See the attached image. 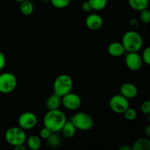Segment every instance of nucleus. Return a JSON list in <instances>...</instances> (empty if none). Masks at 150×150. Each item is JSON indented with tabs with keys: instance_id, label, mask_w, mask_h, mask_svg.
Segmentation results:
<instances>
[{
	"instance_id": "nucleus-1",
	"label": "nucleus",
	"mask_w": 150,
	"mask_h": 150,
	"mask_svg": "<svg viewBox=\"0 0 150 150\" xmlns=\"http://www.w3.org/2000/svg\"><path fill=\"white\" fill-rule=\"evenodd\" d=\"M67 121L64 112L59 109L48 110L43 118V125L52 133L60 131Z\"/></svg>"
},
{
	"instance_id": "nucleus-2",
	"label": "nucleus",
	"mask_w": 150,
	"mask_h": 150,
	"mask_svg": "<svg viewBox=\"0 0 150 150\" xmlns=\"http://www.w3.org/2000/svg\"><path fill=\"white\" fill-rule=\"evenodd\" d=\"M122 44L125 51L127 52H138L142 48L143 40L142 36L136 31H128L122 37Z\"/></svg>"
},
{
	"instance_id": "nucleus-3",
	"label": "nucleus",
	"mask_w": 150,
	"mask_h": 150,
	"mask_svg": "<svg viewBox=\"0 0 150 150\" xmlns=\"http://www.w3.org/2000/svg\"><path fill=\"white\" fill-rule=\"evenodd\" d=\"M73 80L68 75L62 74L55 79L54 83V92L59 96L62 97L71 92Z\"/></svg>"
},
{
	"instance_id": "nucleus-4",
	"label": "nucleus",
	"mask_w": 150,
	"mask_h": 150,
	"mask_svg": "<svg viewBox=\"0 0 150 150\" xmlns=\"http://www.w3.org/2000/svg\"><path fill=\"white\" fill-rule=\"evenodd\" d=\"M4 138L9 144L15 146L23 144L26 140V135L24 130L20 127H13L6 131Z\"/></svg>"
},
{
	"instance_id": "nucleus-5",
	"label": "nucleus",
	"mask_w": 150,
	"mask_h": 150,
	"mask_svg": "<svg viewBox=\"0 0 150 150\" xmlns=\"http://www.w3.org/2000/svg\"><path fill=\"white\" fill-rule=\"evenodd\" d=\"M70 122L76 129L80 130H88L93 126V119L89 114L85 112H79L70 118Z\"/></svg>"
},
{
	"instance_id": "nucleus-6",
	"label": "nucleus",
	"mask_w": 150,
	"mask_h": 150,
	"mask_svg": "<svg viewBox=\"0 0 150 150\" xmlns=\"http://www.w3.org/2000/svg\"><path fill=\"white\" fill-rule=\"evenodd\" d=\"M17 86V79L11 73L0 74V92L9 94L13 92Z\"/></svg>"
},
{
	"instance_id": "nucleus-7",
	"label": "nucleus",
	"mask_w": 150,
	"mask_h": 150,
	"mask_svg": "<svg viewBox=\"0 0 150 150\" xmlns=\"http://www.w3.org/2000/svg\"><path fill=\"white\" fill-rule=\"evenodd\" d=\"M109 106L114 112L117 114H123L129 107L128 99L122 95H114L110 99Z\"/></svg>"
},
{
	"instance_id": "nucleus-8",
	"label": "nucleus",
	"mask_w": 150,
	"mask_h": 150,
	"mask_svg": "<svg viewBox=\"0 0 150 150\" xmlns=\"http://www.w3.org/2000/svg\"><path fill=\"white\" fill-rule=\"evenodd\" d=\"M18 123L19 127L23 130H31L36 126L38 118L34 113L25 112L21 114Z\"/></svg>"
},
{
	"instance_id": "nucleus-9",
	"label": "nucleus",
	"mask_w": 150,
	"mask_h": 150,
	"mask_svg": "<svg viewBox=\"0 0 150 150\" xmlns=\"http://www.w3.org/2000/svg\"><path fill=\"white\" fill-rule=\"evenodd\" d=\"M62 103L67 109L74 111L81 106V99L77 94L69 92L62 97Z\"/></svg>"
},
{
	"instance_id": "nucleus-10",
	"label": "nucleus",
	"mask_w": 150,
	"mask_h": 150,
	"mask_svg": "<svg viewBox=\"0 0 150 150\" xmlns=\"http://www.w3.org/2000/svg\"><path fill=\"white\" fill-rule=\"evenodd\" d=\"M142 57L137 52H128L125 57V64L127 67L132 71L140 70L142 66Z\"/></svg>"
},
{
	"instance_id": "nucleus-11",
	"label": "nucleus",
	"mask_w": 150,
	"mask_h": 150,
	"mask_svg": "<svg viewBox=\"0 0 150 150\" xmlns=\"http://www.w3.org/2000/svg\"><path fill=\"white\" fill-rule=\"evenodd\" d=\"M103 21L102 17L98 14H91L87 16L86 18V25L89 29L92 30H98L100 29L103 26Z\"/></svg>"
},
{
	"instance_id": "nucleus-12",
	"label": "nucleus",
	"mask_w": 150,
	"mask_h": 150,
	"mask_svg": "<svg viewBox=\"0 0 150 150\" xmlns=\"http://www.w3.org/2000/svg\"><path fill=\"white\" fill-rule=\"evenodd\" d=\"M137 94V87L131 83H125L122 85L120 87V95L128 100L136 98Z\"/></svg>"
},
{
	"instance_id": "nucleus-13",
	"label": "nucleus",
	"mask_w": 150,
	"mask_h": 150,
	"mask_svg": "<svg viewBox=\"0 0 150 150\" xmlns=\"http://www.w3.org/2000/svg\"><path fill=\"white\" fill-rule=\"evenodd\" d=\"M108 52L112 57H118L124 54V53L125 52V49L122 42H111L108 45Z\"/></svg>"
},
{
	"instance_id": "nucleus-14",
	"label": "nucleus",
	"mask_w": 150,
	"mask_h": 150,
	"mask_svg": "<svg viewBox=\"0 0 150 150\" xmlns=\"http://www.w3.org/2000/svg\"><path fill=\"white\" fill-rule=\"evenodd\" d=\"M62 103V97L54 93L48 98L46 101V107L48 110L59 109Z\"/></svg>"
},
{
	"instance_id": "nucleus-15",
	"label": "nucleus",
	"mask_w": 150,
	"mask_h": 150,
	"mask_svg": "<svg viewBox=\"0 0 150 150\" xmlns=\"http://www.w3.org/2000/svg\"><path fill=\"white\" fill-rule=\"evenodd\" d=\"M150 140L148 138H140L137 139L132 146L133 150H149Z\"/></svg>"
},
{
	"instance_id": "nucleus-16",
	"label": "nucleus",
	"mask_w": 150,
	"mask_h": 150,
	"mask_svg": "<svg viewBox=\"0 0 150 150\" xmlns=\"http://www.w3.org/2000/svg\"><path fill=\"white\" fill-rule=\"evenodd\" d=\"M76 130L77 129L76 128L74 125L71 122L66 121L61 130L62 131V134L64 137L67 138V139H70V138L73 137L74 135L76 134Z\"/></svg>"
},
{
	"instance_id": "nucleus-17",
	"label": "nucleus",
	"mask_w": 150,
	"mask_h": 150,
	"mask_svg": "<svg viewBox=\"0 0 150 150\" xmlns=\"http://www.w3.org/2000/svg\"><path fill=\"white\" fill-rule=\"evenodd\" d=\"M130 7L136 11H142L146 9L149 4V0H128Z\"/></svg>"
},
{
	"instance_id": "nucleus-18",
	"label": "nucleus",
	"mask_w": 150,
	"mask_h": 150,
	"mask_svg": "<svg viewBox=\"0 0 150 150\" xmlns=\"http://www.w3.org/2000/svg\"><path fill=\"white\" fill-rule=\"evenodd\" d=\"M20 10L24 16H29L33 13L34 5L29 0H23L20 2Z\"/></svg>"
},
{
	"instance_id": "nucleus-19",
	"label": "nucleus",
	"mask_w": 150,
	"mask_h": 150,
	"mask_svg": "<svg viewBox=\"0 0 150 150\" xmlns=\"http://www.w3.org/2000/svg\"><path fill=\"white\" fill-rule=\"evenodd\" d=\"M27 145L32 150H38L41 146V140L38 136H31L27 139Z\"/></svg>"
},
{
	"instance_id": "nucleus-20",
	"label": "nucleus",
	"mask_w": 150,
	"mask_h": 150,
	"mask_svg": "<svg viewBox=\"0 0 150 150\" xmlns=\"http://www.w3.org/2000/svg\"><path fill=\"white\" fill-rule=\"evenodd\" d=\"M92 10L100 11L103 10L107 4V0H88Z\"/></svg>"
},
{
	"instance_id": "nucleus-21",
	"label": "nucleus",
	"mask_w": 150,
	"mask_h": 150,
	"mask_svg": "<svg viewBox=\"0 0 150 150\" xmlns=\"http://www.w3.org/2000/svg\"><path fill=\"white\" fill-rule=\"evenodd\" d=\"M48 142V145L51 147H57L60 144V139L58 135L55 134L54 133H51L49 137L46 139Z\"/></svg>"
},
{
	"instance_id": "nucleus-22",
	"label": "nucleus",
	"mask_w": 150,
	"mask_h": 150,
	"mask_svg": "<svg viewBox=\"0 0 150 150\" xmlns=\"http://www.w3.org/2000/svg\"><path fill=\"white\" fill-rule=\"evenodd\" d=\"M123 114H124L125 118L129 121H133V120H136V118L137 117V112L136 110L133 108H130V107H128L123 112Z\"/></svg>"
},
{
	"instance_id": "nucleus-23",
	"label": "nucleus",
	"mask_w": 150,
	"mask_h": 150,
	"mask_svg": "<svg viewBox=\"0 0 150 150\" xmlns=\"http://www.w3.org/2000/svg\"><path fill=\"white\" fill-rule=\"evenodd\" d=\"M51 1V4L56 8H64L70 4L71 0H50Z\"/></svg>"
},
{
	"instance_id": "nucleus-24",
	"label": "nucleus",
	"mask_w": 150,
	"mask_h": 150,
	"mask_svg": "<svg viewBox=\"0 0 150 150\" xmlns=\"http://www.w3.org/2000/svg\"><path fill=\"white\" fill-rule=\"evenodd\" d=\"M140 14V18L142 21L144 23H149L150 22V12L147 9L142 10Z\"/></svg>"
},
{
	"instance_id": "nucleus-25",
	"label": "nucleus",
	"mask_w": 150,
	"mask_h": 150,
	"mask_svg": "<svg viewBox=\"0 0 150 150\" xmlns=\"http://www.w3.org/2000/svg\"><path fill=\"white\" fill-rule=\"evenodd\" d=\"M142 60L146 64H150V48L149 47H146L144 51L142 57Z\"/></svg>"
},
{
	"instance_id": "nucleus-26",
	"label": "nucleus",
	"mask_w": 150,
	"mask_h": 150,
	"mask_svg": "<svg viewBox=\"0 0 150 150\" xmlns=\"http://www.w3.org/2000/svg\"><path fill=\"white\" fill-rule=\"evenodd\" d=\"M141 111L143 114H149L150 113V101H144L141 105Z\"/></svg>"
},
{
	"instance_id": "nucleus-27",
	"label": "nucleus",
	"mask_w": 150,
	"mask_h": 150,
	"mask_svg": "<svg viewBox=\"0 0 150 150\" xmlns=\"http://www.w3.org/2000/svg\"><path fill=\"white\" fill-rule=\"evenodd\" d=\"M52 132L49 130L48 128H47L46 127L44 126V127H42V129L40 131V136L42 139H47L50 136V135L51 134Z\"/></svg>"
},
{
	"instance_id": "nucleus-28",
	"label": "nucleus",
	"mask_w": 150,
	"mask_h": 150,
	"mask_svg": "<svg viewBox=\"0 0 150 150\" xmlns=\"http://www.w3.org/2000/svg\"><path fill=\"white\" fill-rule=\"evenodd\" d=\"M82 10L84 12H90L92 10V7H91L89 1H86L83 2V4H82Z\"/></svg>"
},
{
	"instance_id": "nucleus-29",
	"label": "nucleus",
	"mask_w": 150,
	"mask_h": 150,
	"mask_svg": "<svg viewBox=\"0 0 150 150\" xmlns=\"http://www.w3.org/2000/svg\"><path fill=\"white\" fill-rule=\"evenodd\" d=\"M6 64V59L5 57H4V54H2V52L0 51V70H2L4 68V67L5 66Z\"/></svg>"
},
{
	"instance_id": "nucleus-30",
	"label": "nucleus",
	"mask_w": 150,
	"mask_h": 150,
	"mask_svg": "<svg viewBox=\"0 0 150 150\" xmlns=\"http://www.w3.org/2000/svg\"><path fill=\"white\" fill-rule=\"evenodd\" d=\"M144 132H145V135L147 138L150 137V125H147L146 127V128L144 129Z\"/></svg>"
},
{
	"instance_id": "nucleus-31",
	"label": "nucleus",
	"mask_w": 150,
	"mask_h": 150,
	"mask_svg": "<svg viewBox=\"0 0 150 150\" xmlns=\"http://www.w3.org/2000/svg\"><path fill=\"white\" fill-rule=\"evenodd\" d=\"M14 149L15 150H25L26 149V148H25V146H23V144H19V145H17V146H15Z\"/></svg>"
},
{
	"instance_id": "nucleus-32",
	"label": "nucleus",
	"mask_w": 150,
	"mask_h": 150,
	"mask_svg": "<svg viewBox=\"0 0 150 150\" xmlns=\"http://www.w3.org/2000/svg\"><path fill=\"white\" fill-rule=\"evenodd\" d=\"M132 149V147L131 146H130L129 145H123V146H122L120 148V150H131Z\"/></svg>"
},
{
	"instance_id": "nucleus-33",
	"label": "nucleus",
	"mask_w": 150,
	"mask_h": 150,
	"mask_svg": "<svg viewBox=\"0 0 150 150\" xmlns=\"http://www.w3.org/2000/svg\"><path fill=\"white\" fill-rule=\"evenodd\" d=\"M14 1H17V2H21V1H23V0H14Z\"/></svg>"
},
{
	"instance_id": "nucleus-34",
	"label": "nucleus",
	"mask_w": 150,
	"mask_h": 150,
	"mask_svg": "<svg viewBox=\"0 0 150 150\" xmlns=\"http://www.w3.org/2000/svg\"><path fill=\"white\" fill-rule=\"evenodd\" d=\"M41 1H50V0H41Z\"/></svg>"
}]
</instances>
